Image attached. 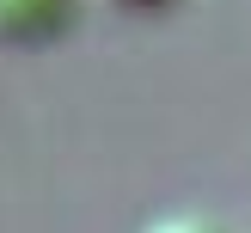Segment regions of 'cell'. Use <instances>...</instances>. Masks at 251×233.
Instances as JSON below:
<instances>
[{"label":"cell","mask_w":251,"mask_h":233,"mask_svg":"<svg viewBox=\"0 0 251 233\" xmlns=\"http://www.w3.org/2000/svg\"><path fill=\"white\" fill-rule=\"evenodd\" d=\"M68 6L74 0H0V37H25V43L55 37L68 25Z\"/></svg>","instance_id":"obj_1"},{"label":"cell","mask_w":251,"mask_h":233,"mask_svg":"<svg viewBox=\"0 0 251 233\" xmlns=\"http://www.w3.org/2000/svg\"><path fill=\"white\" fill-rule=\"evenodd\" d=\"M147 233H221V227L202 221V215H166V221H153Z\"/></svg>","instance_id":"obj_2"},{"label":"cell","mask_w":251,"mask_h":233,"mask_svg":"<svg viewBox=\"0 0 251 233\" xmlns=\"http://www.w3.org/2000/svg\"><path fill=\"white\" fill-rule=\"evenodd\" d=\"M123 6H147V0H123Z\"/></svg>","instance_id":"obj_3"}]
</instances>
